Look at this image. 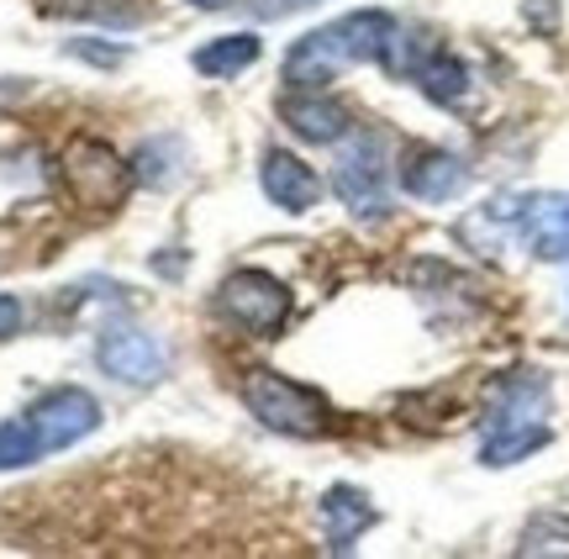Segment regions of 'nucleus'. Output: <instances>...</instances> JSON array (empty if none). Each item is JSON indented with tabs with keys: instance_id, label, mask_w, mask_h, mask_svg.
<instances>
[{
	"instance_id": "ddd939ff",
	"label": "nucleus",
	"mask_w": 569,
	"mask_h": 559,
	"mask_svg": "<svg viewBox=\"0 0 569 559\" xmlns=\"http://www.w3.org/2000/svg\"><path fill=\"white\" fill-rule=\"evenodd\" d=\"M375 501L359 491V486H332L322 497V528H327V543L338 549V555H348L353 543H359V533H369L375 528Z\"/></svg>"
},
{
	"instance_id": "5701e85b",
	"label": "nucleus",
	"mask_w": 569,
	"mask_h": 559,
	"mask_svg": "<svg viewBox=\"0 0 569 559\" xmlns=\"http://www.w3.org/2000/svg\"><path fill=\"white\" fill-rule=\"evenodd\" d=\"M190 6H201V11H227V6H238V0H190Z\"/></svg>"
},
{
	"instance_id": "9b49d317",
	"label": "nucleus",
	"mask_w": 569,
	"mask_h": 559,
	"mask_svg": "<svg viewBox=\"0 0 569 559\" xmlns=\"http://www.w3.org/2000/svg\"><path fill=\"white\" fill-rule=\"evenodd\" d=\"M280 122L301 143H343L348 132H353L348 106L332 101L327 90H290V96H280Z\"/></svg>"
},
{
	"instance_id": "dca6fc26",
	"label": "nucleus",
	"mask_w": 569,
	"mask_h": 559,
	"mask_svg": "<svg viewBox=\"0 0 569 559\" xmlns=\"http://www.w3.org/2000/svg\"><path fill=\"white\" fill-rule=\"evenodd\" d=\"M417 90H422L432 106H443V111L465 106L469 101V63L453 59L448 48H432V59L417 69Z\"/></svg>"
},
{
	"instance_id": "6e6552de",
	"label": "nucleus",
	"mask_w": 569,
	"mask_h": 559,
	"mask_svg": "<svg viewBox=\"0 0 569 559\" xmlns=\"http://www.w3.org/2000/svg\"><path fill=\"white\" fill-rule=\"evenodd\" d=\"M538 422H549V375L543 370L501 375L486 401V433H496V428H538Z\"/></svg>"
},
{
	"instance_id": "7ed1b4c3",
	"label": "nucleus",
	"mask_w": 569,
	"mask_h": 559,
	"mask_svg": "<svg viewBox=\"0 0 569 559\" xmlns=\"http://www.w3.org/2000/svg\"><path fill=\"white\" fill-rule=\"evenodd\" d=\"M338 148V159H332V190H338V201H343L353 217H386L390 211V148L380 132H369V127H353Z\"/></svg>"
},
{
	"instance_id": "f3484780",
	"label": "nucleus",
	"mask_w": 569,
	"mask_h": 559,
	"mask_svg": "<svg viewBox=\"0 0 569 559\" xmlns=\"http://www.w3.org/2000/svg\"><path fill=\"white\" fill-rule=\"evenodd\" d=\"M549 438H553L549 422H538V428H496V433L480 438V465H490V470L522 465L528 455L549 449Z\"/></svg>"
},
{
	"instance_id": "f8f14e48",
	"label": "nucleus",
	"mask_w": 569,
	"mask_h": 559,
	"mask_svg": "<svg viewBox=\"0 0 569 559\" xmlns=\"http://www.w3.org/2000/svg\"><path fill=\"white\" fill-rule=\"evenodd\" d=\"M259 190L269 196V207L290 211V217H301L322 201V180H317V169L296 159V153H284V148H269L264 164H259Z\"/></svg>"
},
{
	"instance_id": "6ab92c4d",
	"label": "nucleus",
	"mask_w": 569,
	"mask_h": 559,
	"mask_svg": "<svg viewBox=\"0 0 569 559\" xmlns=\"http://www.w3.org/2000/svg\"><path fill=\"white\" fill-rule=\"evenodd\" d=\"M42 455L38 433H32V422H0V470H21V465H32Z\"/></svg>"
},
{
	"instance_id": "4be33fe9",
	"label": "nucleus",
	"mask_w": 569,
	"mask_h": 559,
	"mask_svg": "<svg viewBox=\"0 0 569 559\" xmlns=\"http://www.w3.org/2000/svg\"><path fill=\"white\" fill-rule=\"evenodd\" d=\"M301 6H317V0H253L259 17H290V11H301Z\"/></svg>"
},
{
	"instance_id": "9d476101",
	"label": "nucleus",
	"mask_w": 569,
	"mask_h": 559,
	"mask_svg": "<svg viewBox=\"0 0 569 559\" xmlns=\"http://www.w3.org/2000/svg\"><path fill=\"white\" fill-rule=\"evenodd\" d=\"M522 243L532 249V259L543 264H569V190H543L522 201Z\"/></svg>"
},
{
	"instance_id": "39448f33",
	"label": "nucleus",
	"mask_w": 569,
	"mask_h": 559,
	"mask_svg": "<svg viewBox=\"0 0 569 559\" xmlns=\"http://www.w3.org/2000/svg\"><path fill=\"white\" fill-rule=\"evenodd\" d=\"M217 311L253 338H280L290 322V290L269 270H232L217 286Z\"/></svg>"
},
{
	"instance_id": "2eb2a0df",
	"label": "nucleus",
	"mask_w": 569,
	"mask_h": 559,
	"mask_svg": "<svg viewBox=\"0 0 569 559\" xmlns=\"http://www.w3.org/2000/svg\"><path fill=\"white\" fill-rule=\"evenodd\" d=\"M517 222H522V201H517V196H496V201L475 207L465 222H459V238H465L475 253H496L511 232H517Z\"/></svg>"
},
{
	"instance_id": "20e7f679",
	"label": "nucleus",
	"mask_w": 569,
	"mask_h": 559,
	"mask_svg": "<svg viewBox=\"0 0 569 559\" xmlns=\"http://www.w3.org/2000/svg\"><path fill=\"white\" fill-rule=\"evenodd\" d=\"M59 174H63L69 201L84 211H117L127 201L132 180H138L132 164L111 143H101V138H74V143L63 148Z\"/></svg>"
},
{
	"instance_id": "aec40b11",
	"label": "nucleus",
	"mask_w": 569,
	"mask_h": 559,
	"mask_svg": "<svg viewBox=\"0 0 569 559\" xmlns=\"http://www.w3.org/2000/svg\"><path fill=\"white\" fill-rule=\"evenodd\" d=\"M69 59H84V63H101V69H117L127 59V42H96V38H69L63 42Z\"/></svg>"
},
{
	"instance_id": "4468645a",
	"label": "nucleus",
	"mask_w": 569,
	"mask_h": 559,
	"mask_svg": "<svg viewBox=\"0 0 569 559\" xmlns=\"http://www.w3.org/2000/svg\"><path fill=\"white\" fill-rule=\"evenodd\" d=\"M264 53V38L259 32H222V38L201 42L196 53H190V69L201 74V80H238L243 69H253Z\"/></svg>"
},
{
	"instance_id": "423d86ee",
	"label": "nucleus",
	"mask_w": 569,
	"mask_h": 559,
	"mask_svg": "<svg viewBox=\"0 0 569 559\" xmlns=\"http://www.w3.org/2000/svg\"><path fill=\"white\" fill-rule=\"evenodd\" d=\"M32 433H38L42 455H53V449H74L84 438L101 428V401L84 391V386H53V391H42L32 401Z\"/></svg>"
},
{
	"instance_id": "f257e3e1",
	"label": "nucleus",
	"mask_w": 569,
	"mask_h": 559,
	"mask_svg": "<svg viewBox=\"0 0 569 559\" xmlns=\"http://www.w3.org/2000/svg\"><path fill=\"white\" fill-rule=\"evenodd\" d=\"M390 32H396L390 11H348V17L327 21L317 32L296 38V48L284 53V84L290 90H327L353 63H380Z\"/></svg>"
},
{
	"instance_id": "a211bd4d",
	"label": "nucleus",
	"mask_w": 569,
	"mask_h": 559,
	"mask_svg": "<svg viewBox=\"0 0 569 559\" xmlns=\"http://www.w3.org/2000/svg\"><path fill=\"white\" fill-rule=\"evenodd\" d=\"M517 555L522 559H543V555H569V512H538V518L522 528L517 539Z\"/></svg>"
},
{
	"instance_id": "0eeeda50",
	"label": "nucleus",
	"mask_w": 569,
	"mask_h": 559,
	"mask_svg": "<svg viewBox=\"0 0 569 559\" xmlns=\"http://www.w3.org/2000/svg\"><path fill=\"white\" fill-rule=\"evenodd\" d=\"M96 365H101L117 386H132V391H142V386H159L163 375H169V349H163L153 332L142 328H106L101 338H96Z\"/></svg>"
},
{
	"instance_id": "f03ea898",
	"label": "nucleus",
	"mask_w": 569,
	"mask_h": 559,
	"mask_svg": "<svg viewBox=\"0 0 569 559\" xmlns=\"http://www.w3.org/2000/svg\"><path fill=\"white\" fill-rule=\"evenodd\" d=\"M243 407L264 422L269 433H284V438H322L327 422H332L327 396L301 386V380H290V375H280V370H248Z\"/></svg>"
},
{
	"instance_id": "412c9836",
	"label": "nucleus",
	"mask_w": 569,
	"mask_h": 559,
	"mask_svg": "<svg viewBox=\"0 0 569 559\" xmlns=\"http://www.w3.org/2000/svg\"><path fill=\"white\" fill-rule=\"evenodd\" d=\"M21 317H27V311H21V301H17V296H6V290H0V343H6V338H17V332H21Z\"/></svg>"
},
{
	"instance_id": "1a4fd4ad",
	"label": "nucleus",
	"mask_w": 569,
	"mask_h": 559,
	"mask_svg": "<svg viewBox=\"0 0 569 559\" xmlns=\"http://www.w3.org/2000/svg\"><path fill=\"white\" fill-rule=\"evenodd\" d=\"M469 186V164L448 148H407L401 159V190L411 201H427V207H443L453 196H465Z\"/></svg>"
}]
</instances>
